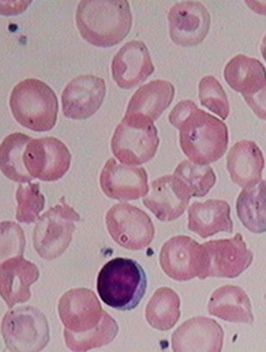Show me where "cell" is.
<instances>
[{"label": "cell", "mask_w": 266, "mask_h": 352, "mask_svg": "<svg viewBox=\"0 0 266 352\" xmlns=\"http://www.w3.org/2000/svg\"><path fill=\"white\" fill-rule=\"evenodd\" d=\"M169 123L179 129L181 150L194 164L207 166L223 157L228 148V129L217 118L183 100L169 113Z\"/></svg>", "instance_id": "6da1fadb"}, {"label": "cell", "mask_w": 266, "mask_h": 352, "mask_svg": "<svg viewBox=\"0 0 266 352\" xmlns=\"http://www.w3.org/2000/svg\"><path fill=\"white\" fill-rule=\"evenodd\" d=\"M76 23L88 43L108 48L128 36L132 14L127 0H82L77 7Z\"/></svg>", "instance_id": "7a4b0ae2"}, {"label": "cell", "mask_w": 266, "mask_h": 352, "mask_svg": "<svg viewBox=\"0 0 266 352\" xmlns=\"http://www.w3.org/2000/svg\"><path fill=\"white\" fill-rule=\"evenodd\" d=\"M147 289V276L136 261L117 257L102 266L97 292L108 307L119 311L136 309Z\"/></svg>", "instance_id": "3957f363"}, {"label": "cell", "mask_w": 266, "mask_h": 352, "mask_svg": "<svg viewBox=\"0 0 266 352\" xmlns=\"http://www.w3.org/2000/svg\"><path fill=\"white\" fill-rule=\"evenodd\" d=\"M10 108L17 123L36 133L51 131L57 123V96L38 79L29 78L17 84L10 96Z\"/></svg>", "instance_id": "277c9868"}, {"label": "cell", "mask_w": 266, "mask_h": 352, "mask_svg": "<svg viewBox=\"0 0 266 352\" xmlns=\"http://www.w3.org/2000/svg\"><path fill=\"white\" fill-rule=\"evenodd\" d=\"M159 137L154 122L136 115H126L112 137L115 158L127 166H140L155 157Z\"/></svg>", "instance_id": "5b68a950"}, {"label": "cell", "mask_w": 266, "mask_h": 352, "mask_svg": "<svg viewBox=\"0 0 266 352\" xmlns=\"http://www.w3.org/2000/svg\"><path fill=\"white\" fill-rule=\"evenodd\" d=\"M80 214L69 206L65 199L50 207L36 222L34 230V247L36 253L46 261H53L66 251L73 241L75 223Z\"/></svg>", "instance_id": "8992f818"}, {"label": "cell", "mask_w": 266, "mask_h": 352, "mask_svg": "<svg viewBox=\"0 0 266 352\" xmlns=\"http://www.w3.org/2000/svg\"><path fill=\"white\" fill-rule=\"evenodd\" d=\"M1 333L10 351H42L49 343V324L45 314L28 305L11 309L5 315Z\"/></svg>", "instance_id": "52a82bcc"}, {"label": "cell", "mask_w": 266, "mask_h": 352, "mask_svg": "<svg viewBox=\"0 0 266 352\" xmlns=\"http://www.w3.org/2000/svg\"><path fill=\"white\" fill-rule=\"evenodd\" d=\"M252 261L254 254L240 233L230 239L208 241L202 245L198 278H238L252 266Z\"/></svg>", "instance_id": "ba28073f"}, {"label": "cell", "mask_w": 266, "mask_h": 352, "mask_svg": "<svg viewBox=\"0 0 266 352\" xmlns=\"http://www.w3.org/2000/svg\"><path fill=\"white\" fill-rule=\"evenodd\" d=\"M106 224L112 239L127 250H143L155 238V226L150 217L128 203L113 205L106 216Z\"/></svg>", "instance_id": "9c48e42d"}, {"label": "cell", "mask_w": 266, "mask_h": 352, "mask_svg": "<svg viewBox=\"0 0 266 352\" xmlns=\"http://www.w3.org/2000/svg\"><path fill=\"white\" fill-rule=\"evenodd\" d=\"M27 171L34 179L56 182L71 168V155L64 143L53 137L32 139L24 154Z\"/></svg>", "instance_id": "30bf717a"}, {"label": "cell", "mask_w": 266, "mask_h": 352, "mask_svg": "<svg viewBox=\"0 0 266 352\" xmlns=\"http://www.w3.org/2000/svg\"><path fill=\"white\" fill-rule=\"evenodd\" d=\"M58 311L65 330L75 334L97 328L106 314L95 293L88 288L66 292L60 299Z\"/></svg>", "instance_id": "8fae6325"}, {"label": "cell", "mask_w": 266, "mask_h": 352, "mask_svg": "<svg viewBox=\"0 0 266 352\" xmlns=\"http://www.w3.org/2000/svg\"><path fill=\"white\" fill-rule=\"evenodd\" d=\"M169 36L177 45H198L209 34L211 17L209 11L198 1H182L169 10Z\"/></svg>", "instance_id": "7c38bea8"}, {"label": "cell", "mask_w": 266, "mask_h": 352, "mask_svg": "<svg viewBox=\"0 0 266 352\" xmlns=\"http://www.w3.org/2000/svg\"><path fill=\"white\" fill-rule=\"evenodd\" d=\"M105 79L81 75L71 80L62 93L63 115L67 119L86 120L93 117L105 100Z\"/></svg>", "instance_id": "4fadbf2b"}, {"label": "cell", "mask_w": 266, "mask_h": 352, "mask_svg": "<svg viewBox=\"0 0 266 352\" xmlns=\"http://www.w3.org/2000/svg\"><path fill=\"white\" fill-rule=\"evenodd\" d=\"M100 187L113 200H138L149 190L147 172L144 168L119 164L110 158L100 173Z\"/></svg>", "instance_id": "5bb4252c"}, {"label": "cell", "mask_w": 266, "mask_h": 352, "mask_svg": "<svg viewBox=\"0 0 266 352\" xmlns=\"http://www.w3.org/2000/svg\"><path fill=\"white\" fill-rule=\"evenodd\" d=\"M163 272L175 281H191L200 274L202 245L188 236H176L167 241L160 252Z\"/></svg>", "instance_id": "9a60e30c"}, {"label": "cell", "mask_w": 266, "mask_h": 352, "mask_svg": "<svg viewBox=\"0 0 266 352\" xmlns=\"http://www.w3.org/2000/svg\"><path fill=\"white\" fill-rule=\"evenodd\" d=\"M112 78L119 88L129 90L147 80L155 72L149 50L142 41L125 44L112 60Z\"/></svg>", "instance_id": "2e32d148"}, {"label": "cell", "mask_w": 266, "mask_h": 352, "mask_svg": "<svg viewBox=\"0 0 266 352\" xmlns=\"http://www.w3.org/2000/svg\"><path fill=\"white\" fill-rule=\"evenodd\" d=\"M190 200V193L181 182L173 175H165L152 182L143 203L160 221L169 222L184 214Z\"/></svg>", "instance_id": "e0dca14e"}, {"label": "cell", "mask_w": 266, "mask_h": 352, "mask_svg": "<svg viewBox=\"0 0 266 352\" xmlns=\"http://www.w3.org/2000/svg\"><path fill=\"white\" fill-rule=\"evenodd\" d=\"M223 330L213 319L194 317L181 324L171 336L173 351L219 352L223 346Z\"/></svg>", "instance_id": "ac0fdd59"}, {"label": "cell", "mask_w": 266, "mask_h": 352, "mask_svg": "<svg viewBox=\"0 0 266 352\" xmlns=\"http://www.w3.org/2000/svg\"><path fill=\"white\" fill-rule=\"evenodd\" d=\"M40 278L36 265L24 256L10 257L0 266V295L8 307L25 303L32 298L30 287Z\"/></svg>", "instance_id": "d6986e66"}, {"label": "cell", "mask_w": 266, "mask_h": 352, "mask_svg": "<svg viewBox=\"0 0 266 352\" xmlns=\"http://www.w3.org/2000/svg\"><path fill=\"white\" fill-rule=\"evenodd\" d=\"M188 212L189 230L202 238L211 237L221 232L232 233L230 205L226 201L194 202Z\"/></svg>", "instance_id": "ffe728a7"}, {"label": "cell", "mask_w": 266, "mask_h": 352, "mask_svg": "<svg viewBox=\"0 0 266 352\" xmlns=\"http://www.w3.org/2000/svg\"><path fill=\"white\" fill-rule=\"evenodd\" d=\"M175 98V87L167 80L150 81L138 88L127 107L126 115H136L155 122Z\"/></svg>", "instance_id": "44dd1931"}, {"label": "cell", "mask_w": 266, "mask_h": 352, "mask_svg": "<svg viewBox=\"0 0 266 352\" xmlns=\"http://www.w3.org/2000/svg\"><path fill=\"white\" fill-rule=\"evenodd\" d=\"M263 168V154L254 141H239L229 151L227 170L231 181L240 187L260 181Z\"/></svg>", "instance_id": "7402d4cb"}, {"label": "cell", "mask_w": 266, "mask_h": 352, "mask_svg": "<svg viewBox=\"0 0 266 352\" xmlns=\"http://www.w3.org/2000/svg\"><path fill=\"white\" fill-rule=\"evenodd\" d=\"M209 314L225 322L250 324L254 322L252 302L242 288L234 285L219 287L210 298Z\"/></svg>", "instance_id": "603a6c76"}, {"label": "cell", "mask_w": 266, "mask_h": 352, "mask_svg": "<svg viewBox=\"0 0 266 352\" xmlns=\"http://www.w3.org/2000/svg\"><path fill=\"white\" fill-rule=\"evenodd\" d=\"M237 214L243 226L254 234L266 232V182L245 186L237 200Z\"/></svg>", "instance_id": "cb8c5ba5"}, {"label": "cell", "mask_w": 266, "mask_h": 352, "mask_svg": "<svg viewBox=\"0 0 266 352\" xmlns=\"http://www.w3.org/2000/svg\"><path fill=\"white\" fill-rule=\"evenodd\" d=\"M223 77L235 92L246 96L265 84L266 69L259 60L238 55L227 63Z\"/></svg>", "instance_id": "d4e9b609"}, {"label": "cell", "mask_w": 266, "mask_h": 352, "mask_svg": "<svg viewBox=\"0 0 266 352\" xmlns=\"http://www.w3.org/2000/svg\"><path fill=\"white\" fill-rule=\"evenodd\" d=\"M30 137L24 133H14L5 137L0 146V168L8 179L15 183H30L34 179L27 171L24 154Z\"/></svg>", "instance_id": "484cf974"}, {"label": "cell", "mask_w": 266, "mask_h": 352, "mask_svg": "<svg viewBox=\"0 0 266 352\" xmlns=\"http://www.w3.org/2000/svg\"><path fill=\"white\" fill-rule=\"evenodd\" d=\"M180 305L176 292L169 287L159 288L146 307V320L156 330H171L180 318Z\"/></svg>", "instance_id": "4316f807"}, {"label": "cell", "mask_w": 266, "mask_h": 352, "mask_svg": "<svg viewBox=\"0 0 266 352\" xmlns=\"http://www.w3.org/2000/svg\"><path fill=\"white\" fill-rule=\"evenodd\" d=\"M119 333V324L113 317L106 312L97 328L86 333L75 334L64 330L65 343L69 349L84 352L112 343Z\"/></svg>", "instance_id": "83f0119b"}, {"label": "cell", "mask_w": 266, "mask_h": 352, "mask_svg": "<svg viewBox=\"0 0 266 352\" xmlns=\"http://www.w3.org/2000/svg\"><path fill=\"white\" fill-rule=\"evenodd\" d=\"M173 176L186 187L191 198H202L207 195L217 183V175L210 166L194 164L191 160L180 162Z\"/></svg>", "instance_id": "f1b7e54d"}, {"label": "cell", "mask_w": 266, "mask_h": 352, "mask_svg": "<svg viewBox=\"0 0 266 352\" xmlns=\"http://www.w3.org/2000/svg\"><path fill=\"white\" fill-rule=\"evenodd\" d=\"M16 219L21 223L32 224L40 218L45 207V197L38 184L19 185L16 190Z\"/></svg>", "instance_id": "f546056e"}, {"label": "cell", "mask_w": 266, "mask_h": 352, "mask_svg": "<svg viewBox=\"0 0 266 352\" xmlns=\"http://www.w3.org/2000/svg\"><path fill=\"white\" fill-rule=\"evenodd\" d=\"M200 104L210 111L226 120L230 111L228 98L221 87V82L215 77L206 76L200 82Z\"/></svg>", "instance_id": "4dcf8cb0"}, {"label": "cell", "mask_w": 266, "mask_h": 352, "mask_svg": "<svg viewBox=\"0 0 266 352\" xmlns=\"http://www.w3.org/2000/svg\"><path fill=\"white\" fill-rule=\"evenodd\" d=\"M24 232L19 224L5 221L1 223V262L10 257L24 255Z\"/></svg>", "instance_id": "1f68e13d"}, {"label": "cell", "mask_w": 266, "mask_h": 352, "mask_svg": "<svg viewBox=\"0 0 266 352\" xmlns=\"http://www.w3.org/2000/svg\"><path fill=\"white\" fill-rule=\"evenodd\" d=\"M245 102L252 108L254 115L266 121V82L254 92L243 96Z\"/></svg>", "instance_id": "d6a6232c"}, {"label": "cell", "mask_w": 266, "mask_h": 352, "mask_svg": "<svg viewBox=\"0 0 266 352\" xmlns=\"http://www.w3.org/2000/svg\"><path fill=\"white\" fill-rule=\"evenodd\" d=\"M261 54L263 56L264 60L266 61V34L263 38V41H262L261 44Z\"/></svg>", "instance_id": "836d02e7"}, {"label": "cell", "mask_w": 266, "mask_h": 352, "mask_svg": "<svg viewBox=\"0 0 266 352\" xmlns=\"http://www.w3.org/2000/svg\"><path fill=\"white\" fill-rule=\"evenodd\" d=\"M264 298H265V299H266V294H265V296H264Z\"/></svg>", "instance_id": "e575fe53"}]
</instances>
